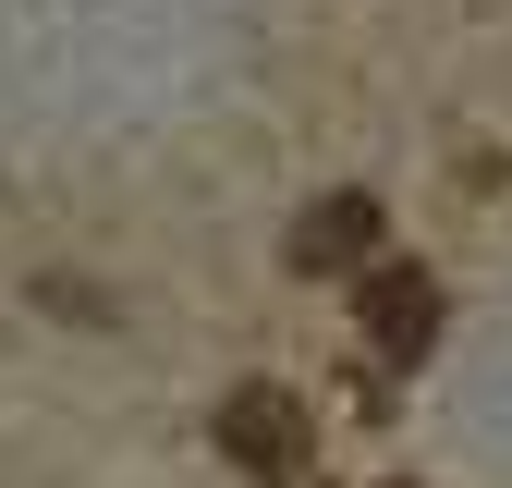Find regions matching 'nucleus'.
Masks as SVG:
<instances>
[{
    "label": "nucleus",
    "instance_id": "nucleus-2",
    "mask_svg": "<svg viewBox=\"0 0 512 488\" xmlns=\"http://www.w3.org/2000/svg\"><path fill=\"white\" fill-rule=\"evenodd\" d=\"M354 318H366V354H378V366H415V354L439 342V281L391 257V269L354 281Z\"/></svg>",
    "mask_w": 512,
    "mask_h": 488
},
{
    "label": "nucleus",
    "instance_id": "nucleus-1",
    "mask_svg": "<svg viewBox=\"0 0 512 488\" xmlns=\"http://www.w3.org/2000/svg\"><path fill=\"white\" fill-rule=\"evenodd\" d=\"M220 452L244 464V476H269V488H293L305 476V403L293 391H269V379H244V391H220Z\"/></svg>",
    "mask_w": 512,
    "mask_h": 488
},
{
    "label": "nucleus",
    "instance_id": "nucleus-3",
    "mask_svg": "<svg viewBox=\"0 0 512 488\" xmlns=\"http://www.w3.org/2000/svg\"><path fill=\"white\" fill-rule=\"evenodd\" d=\"M378 220H391V208L354 196V183H342V196H317V208L293 220V269H317V281H366V269H378Z\"/></svg>",
    "mask_w": 512,
    "mask_h": 488
}]
</instances>
